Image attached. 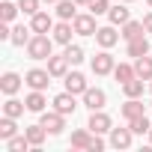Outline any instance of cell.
I'll return each instance as SVG.
<instances>
[{"label":"cell","instance_id":"cell-18","mask_svg":"<svg viewBox=\"0 0 152 152\" xmlns=\"http://www.w3.org/2000/svg\"><path fill=\"white\" fill-rule=\"evenodd\" d=\"M24 102H27V110H33V113H42V110H45V104H48L45 90H30V96H27Z\"/></svg>","mask_w":152,"mask_h":152},{"label":"cell","instance_id":"cell-37","mask_svg":"<svg viewBox=\"0 0 152 152\" xmlns=\"http://www.w3.org/2000/svg\"><path fill=\"white\" fill-rule=\"evenodd\" d=\"M0 39H12V27L3 21V24H0Z\"/></svg>","mask_w":152,"mask_h":152},{"label":"cell","instance_id":"cell-30","mask_svg":"<svg viewBox=\"0 0 152 152\" xmlns=\"http://www.w3.org/2000/svg\"><path fill=\"white\" fill-rule=\"evenodd\" d=\"M18 12H21V6H18V0H15V3H12V0H3V3H0V18H3L6 24H12Z\"/></svg>","mask_w":152,"mask_h":152},{"label":"cell","instance_id":"cell-31","mask_svg":"<svg viewBox=\"0 0 152 152\" xmlns=\"http://www.w3.org/2000/svg\"><path fill=\"white\" fill-rule=\"evenodd\" d=\"M15 134H18L15 116H6V113H3V119H0V140H9V137H15Z\"/></svg>","mask_w":152,"mask_h":152},{"label":"cell","instance_id":"cell-40","mask_svg":"<svg viewBox=\"0 0 152 152\" xmlns=\"http://www.w3.org/2000/svg\"><path fill=\"white\" fill-rule=\"evenodd\" d=\"M42 3H54V6H57V3H60V0H42Z\"/></svg>","mask_w":152,"mask_h":152},{"label":"cell","instance_id":"cell-16","mask_svg":"<svg viewBox=\"0 0 152 152\" xmlns=\"http://www.w3.org/2000/svg\"><path fill=\"white\" fill-rule=\"evenodd\" d=\"M125 54L128 57H146L149 54V39L146 36H137V39H131V42H125Z\"/></svg>","mask_w":152,"mask_h":152},{"label":"cell","instance_id":"cell-21","mask_svg":"<svg viewBox=\"0 0 152 152\" xmlns=\"http://www.w3.org/2000/svg\"><path fill=\"white\" fill-rule=\"evenodd\" d=\"M30 33H33V27H24V24H18V27H12V39H9V42H12L15 48H27V42L33 39Z\"/></svg>","mask_w":152,"mask_h":152},{"label":"cell","instance_id":"cell-9","mask_svg":"<svg viewBox=\"0 0 152 152\" xmlns=\"http://www.w3.org/2000/svg\"><path fill=\"white\" fill-rule=\"evenodd\" d=\"M63 84H66V90H69V93H75V96H84V93H87V87H90V84H87V78H84L81 72H69L66 78H63Z\"/></svg>","mask_w":152,"mask_h":152},{"label":"cell","instance_id":"cell-20","mask_svg":"<svg viewBox=\"0 0 152 152\" xmlns=\"http://www.w3.org/2000/svg\"><path fill=\"white\" fill-rule=\"evenodd\" d=\"M143 33H146L143 21H125V24H122V30H119V36H122L125 42H131V39H137V36H143Z\"/></svg>","mask_w":152,"mask_h":152},{"label":"cell","instance_id":"cell-7","mask_svg":"<svg viewBox=\"0 0 152 152\" xmlns=\"http://www.w3.org/2000/svg\"><path fill=\"white\" fill-rule=\"evenodd\" d=\"M81 99H84V107H90V110H104V104H107V93L99 87H87V93Z\"/></svg>","mask_w":152,"mask_h":152},{"label":"cell","instance_id":"cell-24","mask_svg":"<svg viewBox=\"0 0 152 152\" xmlns=\"http://www.w3.org/2000/svg\"><path fill=\"white\" fill-rule=\"evenodd\" d=\"M134 72H137V78L152 81V57H149V54H146V57H137V60H134Z\"/></svg>","mask_w":152,"mask_h":152},{"label":"cell","instance_id":"cell-36","mask_svg":"<svg viewBox=\"0 0 152 152\" xmlns=\"http://www.w3.org/2000/svg\"><path fill=\"white\" fill-rule=\"evenodd\" d=\"M104 149V140L99 137V134H93V143H90V152H102Z\"/></svg>","mask_w":152,"mask_h":152},{"label":"cell","instance_id":"cell-27","mask_svg":"<svg viewBox=\"0 0 152 152\" xmlns=\"http://www.w3.org/2000/svg\"><path fill=\"white\" fill-rule=\"evenodd\" d=\"M113 78H116V84H125V81L137 78V72H134V66H131V63H116V69H113Z\"/></svg>","mask_w":152,"mask_h":152},{"label":"cell","instance_id":"cell-44","mask_svg":"<svg viewBox=\"0 0 152 152\" xmlns=\"http://www.w3.org/2000/svg\"><path fill=\"white\" fill-rule=\"evenodd\" d=\"M149 93H152V84H149Z\"/></svg>","mask_w":152,"mask_h":152},{"label":"cell","instance_id":"cell-29","mask_svg":"<svg viewBox=\"0 0 152 152\" xmlns=\"http://www.w3.org/2000/svg\"><path fill=\"white\" fill-rule=\"evenodd\" d=\"M33 143L27 140V134H15V137H9L6 140V152H27Z\"/></svg>","mask_w":152,"mask_h":152},{"label":"cell","instance_id":"cell-33","mask_svg":"<svg viewBox=\"0 0 152 152\" xmlns=\"http://www.w3.org/2000/svg\"><path fill=\"white\" fill-rule=\"evenodd\" d=\"M63 54H66V60H69L72 66L84 63V48H81V45H66V51H63Z\"/></svg>","mask_w":152,"mask_h":152},{"label":"cell","instance_id":"cell-28","mask_svg":"<svg viewBox=\"0 0 152 152\" xmlns=\"http://www.w3.org/2000/svg\"><path fill=\"white\" fill-rule=\"evenodd\" d=\"M122 93H125V99H140V96H143V78L125 81V84H122Z\"/></svg>","mask_w":152,"mask_h":152},{"label":"cell","instance_id":"cell-14","mask_svg":"<svg viewBox=\"0 0 152 152\" xmlns=\"http://www.w3.org/2000/svg\"><path fill=\"white\" fill-rule=\"evenodd\" d=\"M54 42L57 45H72V33H75V24L72 21H60V24H54Z\"/></svg>","mask_w":152,"mask_h":152},{"label":"cell","instance_id":"cell-1","mask_svg":"<svg viewBox=\"0 0 152 152\" xmlns=\"http://www.w3.org/2000/svg\"><path fill=\"white\" fill-rule=\"evenodd\" d=\"M54 51V36L48 33H33V39L27 42V57L30 60H48Z\"/></svg>","mask_w":152,"mask_h":152},{"label":"cell","instance_id":"cell-34","mask_svg":"<svg viewBox=\"0 0 152 152\" xmlns=\"http://www.w3.org/2000/svg\"><path fill=\"white\" fill-rule=\"evenodd\" d=\"M93 15H107V9H110V0H90V6H87Z\"/></svg>","mask_w":152,"mask_h":152},{"label":"cell","instance_id":"cell-4","mask_svg":"<svg viewBox=\"0 0 152 152\" xmlns=\"http://www.w3.org/2000/svg\"><path fill=\"white\" fill-rule=\"evenodd\" d=\"M87 128L93 134H107L113 128V119L104 113V110H90V119H87Z\"/></svg>","mask_w":152,"mask_h":152},{"label":"cell","instance_id":"cell-5","mask_svg":"<svg viewBox=\"0 0 152 152\" xmlns=\"http://www.w3.org/2000/svg\"><path fill=\"white\" fill-rule=\"evenodd\" d=\"M51 78H54V75H51L48 69H30V72L24 75V84H27L30 90H48Z\"/></svg>","mask_w":152,"mask_h":152},{"label":"cell","instance_id":"cell-12","mask_svg":"<svg viewBox=\"0 0 152 152\" xmlns=\"http://www.w3.org/2000/svg\"><path fill=\"white\" fill-rule=\"evenodd\" d=\"M134 140V131L131 128H110V146L113 149H128Z\"/></svg>","mask_w":152,"mask_h":152},{"label":"cell","instance_id":"cell-26","mask_svg":"<svg viewBox=\"0 0 152 152\" xmlns=\"http://www.w3.org/2000/svg\"><path fill=\"white\" fill-rule=\"evenodd\" d=\"M24 110H27V102H18L15 96H9V99L3 102V113H6V116H15V119H18Z\"/></svg>","mask_w":152,"mask_h":152},{"label":"cell","instance_id":"cell-23","mask_svg":"<svg viewBox=\"0 0 152 152\" xmlns=\"http://www.w3.org/2000/svg\"><path fill=\"white\" fill-rule=\"evenodd\" d=\"M24 134H27V140H30L33 146H42V143H45V137H48V128L39 122V125H27V128H24Z\"/></svg>","mask_w":152,"mask_h":152},{"label":"cell","instance_id":"cell-13","mask_svg":"<svg viewBox=\"0 0 152 152\" xmlns=\"http://www.w3.org/2000/svg\"><path fill=\"white\" fill-rule=\"evenodd\" d=\"M30 27H33V33H51L54 30V18L39 9L36 15H30Z\"/></svg>","mask_w":152,"mask_h":152},{"label":"cell","instance_id":"cell-15","mask_svg":"<svg viewBox=\"0 0 152 152\" xmlns=\"http://www.w3.org/2000/svg\"><path fill=\"white\" fill-rule=\"evenodd\" d=\"M69 66H72V63L66 60V54H60V57L51 54V57H48V72L54 75V78H66V75H69Z\"/></svg>","mask_w":152,"mask_h":152},{"label":"cell","instance_id":"cell-41","mask_svg":"<svg viewBox=\"0 0 152 152\" xmlns=\"http://www.w3.org/2000/svg\"><path fill=\"white\" fill-rule=\"evenodd\" d=\"M146 6H149V9H152V0H146Z\"/></svg>","mask_w":152,"mask_h":152},{"label":"cell","instance_id":"cell-19","mask_svg":"<svg viewBox=\"0 0 152 152\" xmlns=\"http://www.w3.org/2000/svg\"><path fill=\"white\" fill-rule=\"evenodd\" d=\"M72 149H90V143H93V131L90 128H78V131H72Z\"/></svg>","mask_w":152,"mask_h":152},{"label":"cell","instance_id":"cell-42","mask_svg":"<svg viewBox=\"0 0 152 152\" xmlns=\"http://www.w3.org/2000/svg\"><path fill=\"white\" fill-rule=\"evenodd\" d=\"M149 143H152V128H149Z\"/></svg>","mask_w":152,"mask_h":152},{"label":"cell","instance_id":"cell-11","mask_svg":"<svg viewBox=\"0 0 152 152\" xmlns=\"http://www.w3.org/2000/svg\"><path fill=\"white\" fill-rule=\"evenodd\" d=\"M21 84H24V78H21L18 72H6L3 78H0V90H3V96H15L21 90Z\"/></svg>","mask_w":152,"mask_h":152},{"label":"cell","instance_id":"cell-35","mask_svg":"<svg viewBox=\"0 0 152 152\" xmlns=\"http://www.w3.org/2000/svg\"><path fill=\"white\" fill-rule=\"evenodd\" d=\"M39 3H42V0H18V6H21L24 15H36L39 12Z\"/></svg>","mask_w":152,"mask_h":152},{"label":"cell","instance_id":"cell-2","mask_svg":"<svg viewBox=\"0 0 152 152\" xmlns=\"http://www.w3.org/2000/svg\"><path fill=\"white\" fill-rule=\"evenodd\" d=\"M90 69H93V75H99V78H104V75H113V69H116V60H113L110 48H102V51L93 57Z\"/></svg>","mask_w":152,"mask_h":152},{"label":"cell","instance_id":"cell-8","mask_svg":"<svg viewBox=\"0 0 152 152\" xmlns=\"http://www.w3.org/2000/svg\"><path fill=\"white\" fill-rule=\"evenodd\" d=\"M54 110H60V113H75V110H78V102H75V93H69V90H63L60 96H54Z\"/></svg>","mask_w":152,"mask_h":152},{"label":"cell","instance_id":"cell-6","mask_svg":"<svg viewBox=\"0 0 152 152\" xmlns=\"http://www.w3.org/2000/svg\"><path fill=\"white\" fill-rule=\"evenodd\" d=\"M72 24H75V33L78 36H96V30H99L93 12H78V18H75Z\"/></svg>","mask_w":152,"mask_h":152},{"label":"cell","instance_id":"cell-38","mask_svg":"<svg viewBox=\"0 0 152 152\" xmlns=\"http://www.w3.org/2000/svg\"><path fill=\"white\" fill-rule=\"evenodd\" d=\"M143 27H146V33H152V12L143 15Z\"/></svg>","mask_w":152,"mask_h":152},{"label":"cell","instance_id":"cell-32","mask_svg":"<svg viewBox=\"0 0 152 152\" xmlns=\"http://www.w3.org/2000/svg\"><path fill=\"white\" fill-rule=\"evenodd\" d=\"M128 128H131L134 134H149L152 122H149V116L143 113V116H134V119H128Z\"/></svg>","mask_w":152,"mask_h":152},{"label":"cell","instance_id":"cell-39","mask_svg":"<svg viewBox=\"0 0 152 152\" xmlns=\"http://www.w3.org/2000/svg\"><path fill=\"white\" fill-rule=\"evenodd\" d=\"M75 3H78V6H90V0H75Z\"/></svg>","mask_w":152,"mask_h":152},{"label":"cell","instance_id":"cell-22","mask_svg":"<svg viewBox=\"0 0 152 152\" xmlns=\"http://www.w3.org/2000/svg\"><path fill=\"white\" fill-rule=\"evenodd\" d=\"M119 113H122L125 119H134V116H143L146 110H143V102H140V99H128V102L119 107Z\"/></svg>","mask_w":152,"mask_h":152},{"label":"cell","instance_id":"cell-10","mask_svg":"<svg viewBox=\"0 0 152 152\" xmlns=\"http://www.w3.org/2000/svg\"><path fill=\"white\" fill-rule=\"evenodd\" d=\"M119 39H122V36L116 33V24H107V27H99V30H96V42H99L102 48H113Z\"/></svg>","mask_w":152,"mask_h":152},{"label":"cell","instance_id":"cell-17","mask_svg":"<svg viewBox=\"0 0 152 152\" xmlns=\"http://www.w3.org/2000/svg\"><path fill=\"white\" fill-rule=\"evenodd\" d=\"M54 12H57L60 21H75L78 18V3H75V0H60Z\"/></svg>","mask_w":152,"mask_h":152},{"label":"cell","instance_id":"cell-3","mask_svg":"<svg viewBox=\"0 0 152 152\" xmlns=\"http://www.w3.org/2000/svg\"><path fill=\"white\" fill-rule=\"evenodd\" d=\"M39 122L48 128V134H63V128H66V113H60V110H42Z\"/></svg>","mask_w":152,"mask_h":152},{"label":"cell","instance_id":"cell-25","mask_svg":"<svg viewBox=\"0 0 152 152\" xmlns=\"http://www.w3.org/2000/svg\"><path fill=\"white\" fill-rule=\"evenodd\" d=\"M107 21H110V24H119V27H122L125 21H131V12H128L125 6H119V3H116V6H110V9H107Z\"/></svg>","mask_w":152,"mask_h":152},{"label":"cell","instance_id":"cell-43","mask_svg":"<svg viewBox=\"0 0 152 152\" xmlns=\"http://www.w3.org/2000/svg\"><path fill=\"white\" fill-rule=\"evenodd\" d=\"M122 3H134V0H122Z\"/></svg>","mask_w":152,"mask_h":152}]
</instances>
